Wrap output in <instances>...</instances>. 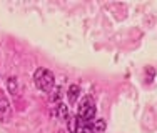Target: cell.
I'll list each match as a JSON object with an SVG mask.
<instances>
[{
    "label": "cell",
    "mask_w": 157,
    "mask_h": 133,
    "mask_svg": "<svg viewBox=\"0 0 157 133\" xmlns=\"http://www.w3.org/2000/svg\"><path fill=\"white\" fill-rule=\"evenodd\" d=\"M33 83H35V87L40 92L48 93V92H54V88H55V77L48 68L39 66L33 72Z\"/></svg>",
    "instance_id": "6da1fadb"
},
{
    "label": "cell",
    "mask_w": 157,
    "mask_h": 133,
    "mask_svg": "<svg viewBox=\"0 0 157 133\" xmlns=\"http://www.w3.org/2000/svg\"><path fill=\"white\" fill-rule=\"evenodd\" d=\"M95 115H97V108H95V102L90 95L84 97L78 102V106H77V118L80 123H87V121H92L95 120Z\"/></svg>",
    "instance_id": "7a4b0ae2"
},
{
    "label": "cell",
    "mask_w": 157,
    "mask_h": 133,
    "mask_svg": "<svg viewBox=\"0 0 157 133\" xmlns=\"http://www.w3.org/2000/svg\"><path fill=\"white\" fill-rule=\"evenodd\" d=\"M80 123V121H78ZM105 120L102 118H95L92 121H87V123H80V127L77 128V133H104L105 131Z\"/></svg>",
    "instance_id": "3957f363"
},
{
    "label": "cell",
    "mask_w": 157,
    "mask_h": 133,
    "mask_svg": "<svg viewBox=\"0 0 157 133\" xmlns=\"http://www.w3.org/2000/svg\"><path fill=\"white\" fill-rule=\"evenodd\" d=\"M10 117H12V106H10V102L7 100L5 95L0 93V120L9 121Z\"/></svg>",
    "instance_id": "277c9868"
},
{
    "label": "cell",
    "mask_w": 157,
    "mask_h": 133,
    "mask_svg": "<svg viewBox=\"0 0 157 133\" xmlns=\"http://www.w3.org/2000/svg\"><path fill=\"white\" fill-rule=\"evenodd\" d=\"M78 93H80V87H78V85H70L69 92H67V97H69V102L72 103V105H75V103H77Z\"/></svg>",
    "instance_id": "5b68a950"
},
{
    "label": "cell",
    "mask_w": 157,
    "mask_h": 133,
    "mask_svg": "<svg viewBox=\"0 0 157 133\" xmlns=\"http://www.w3.org/2000/svg\"><path fill=\"white\" fill-rule=\"evenodd\" d=\"M55 115L60 118V120H67V118H69V108H67L63 103H59V105L55 106Z\"/></svg>",
    "instance_id": "8992f818"
},
{
    "label": "cell",
    "mask_w": 157,
    "mask_h": 133,
    "mask_svg": "<svg viewBox=\"0 0 157 133\" xmlns=\"http://www.w3.org/2000/svg\"><path fill=\"white\" fill-rule=\"evenodd\" d=\"M67 125H69V130H70V133H77L78 118H77V117H70V118H67Z\"/></svg>",
    "instance_id": "52a82bcc"
},
{
    "label": "cell",
    "mask_w": 157,
    "mask_h": 133,
    "mask_svg": "<svg viewBox=\"0 0 157 133\" xmlns=\"http://www.w3.org/2000/svg\"><path fill=\"white\" fill-rule=\"evenodd\" d=\"M9 90L15 92V78H9Z\"/></svg>",
    "instance_id": "ba28073f"
}]
</instances>
